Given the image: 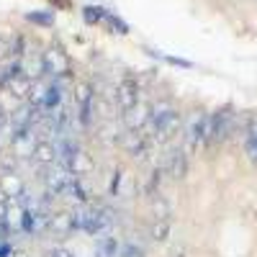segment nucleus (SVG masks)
<instances>
[{
	"mask_svg": "<svg viewBox=\"0 0 257 257\" xmlns=\"http://www.w3.org/2000/svg\"><path fill=\"white\" fill-rule=\"evenodd\" d=\"M118 257H142V252L134 249V247H126L123 252H118Z\"/></svg>",
	"mask_w": 257,
	"mask_h": 257,
	"instance_id": "nucleus-21",
	"label": "nucleus"
},
{
	"mask_svg": "<svg viewBox=\"0 0 257 257\" xmlns=\"http://www.w3.org/2000/svg\"><path fill=\"white\" fill-rule=\"evenodd\" d=\"M29 21H34V24H39V26H52V13H47V11H36V13H29L26 16Z\"/></svg>",
	"mask_w": 257,
	"mask_h": 257,
	"instance_id": "nucleus-17",
	"label": "nucleus"
},
{
	"mask_svg": "<svg viewBox=\"0 0 257 257\" xmlns=\"http://www.w3.org/2000/svg\"><path fill=\"white\" fill-rule=\"evenodd\" d=\"M47 257H72V252L64 249V247H52V249L47 252Z\"/></svg>",
	"mask_w": 257,
	"mask_h": 257,
	"instance_id": "nucleus-20",
	"label": "nucleus"
},
{
	"mask_svg": "<svg viewBox=\"0 0 257 257\" xmlns=\"http://www.w3.org/2000/svg\"><path fill=\"white\" fill-rule=\"evenodd\" d=\"M105 8H100V6H85L82 8V18L88 21V24H103V18H105Z\"/></svg>",
	"mask_w": 257,
	"mask_h": 257,
	"instance_id": "nucleus-14",
	"label": "nucleus"
},
{
	"mask_svg": "<svg viewBox=\"0 0 257 257\" xmlns=\"http://www.w3.org/2000/svg\"><path fill=\"white\" fill-rule=\"evenodd\" d=\"M90 170H93V160L85 155V152H77V157L72 160L70 173H72V175H85V173H90Z\"/></svg>",
	"mask_w": 257,
	"mask_h": 257,
	"instance_id": "nucleus-12",
	"label": "nucleus"
},
{
	"mask_svg": "<svg viewBox=\"0 0 257 257\" xmlns=\"http://www.w3.org/2000/svg\"><path fill=\"white\" fill-rule=\"evenodd\" d=\"M39 165H52L57 160V147L52 142H36V149H34V155H31Z\"/></svg>",
	"mask_w": 257,
	"mask_h": 257,
	"instance_id": "nucleus-9",
	"label": "nucleus"
},
{
	"mask_svg": "<svg viewBox=\"0 0 257 257\" xmlns=\"http://www.w3.org/2000/svg\"><path fill=\"white\" fill-rule=\"evenodd\" d=\"M234 132V111L231 108H221L216 113L208 116V126H206V144L216 147L221 142H226Z\"/></svg>",
	"mask_w": 257,
	"mask_h": 257,
	"instance_id": "nucleus-2",
	"label": "nucleus"
},
{
	"mask_svg": "<svg viewBox=\"0 0 257 257\" xmlns=\"http://www.w3.org/2000/svg\"><path fill=\"white\" fill-rule=\"evenodd\" d=\"M103 24L105 26H108L111 29V34H128V24H126V21L123 18H118L116 13H105V18H103Z\"/></svg>",
	"mask_w": 257,
	"mask_h": 257,
	"instance_id": "nucleus-13",
	"label": "nucleus"
},
{
	"mask_svg": "<svg viewBox=\"0 0 257 257\" xmlns=\"http://www.w3.org/2000/svg\"><path fill=\"white\" fill-rule=\"evenodd\" d=\"M0 185H3V196H16L18 190V180L13 175H6L3 180H0Z\"/></svg>",
	"mask_w": 257,
	"mask_h": 257,
	"instance_id": "nucleus-19",
	"label": "nucleus"
},
{
	"mask_svg": "<svg viewBox=\"0 0 257 257\" xmlns=\"http://www.w3.org/2000/svg\"><path fill=\"white\" fill-rule=\"evenodd\" d=\"M180 126H183V121H180L178 111L167 108V105H162V108H155V111H152V118H149V128H152L155 139H160V142L173 139V137L180 132Z\"/></svg>",
	"mask_w": 257,
	"mask_h": 257,
	"instance_id": "nucleus-1",
	"label": "nucleus"
},
{
	"mask_svg": "<svg viewBox=\"0 0 257 257\" xmlns=\"http://www.w3.org/2000/svg\"><path fill=\"white\" fill-rule=\"evenodd\" d=\"M52 226L59 229V231H70V229H75V219L70 216V213H59V216L52 219Z\"/></svg>",
	"mask_w": 257,
	"mask_h": 257,
	"instance_id": "nucleus-16",
	"label": "nucleus"
},
{
	"mask_svg": "<svg viewBox=\"0 0 257 257\" xmlns=\"http://www.w3.org/2000/svg\"><path fill=\"white\" fill-rule=\"evenodd\" d=\"M44 72H52V75L67 72V59H64L62 54H57L54 49L47 52V57H44Z\"/></svg>",
	"mask_w": 257,
	"mask_h": 257,
	"instance_id": "nucleus-11",
	"label": "nucleus"
},
{
	"mask_svg": "<svg viewBox=\"0 0 257 257\" xmlns=\"http://www.w3.org/2000/svg\"><path fill=\"white\" fill-rule=\"evenodd\" d=\"M165 170H167V175H173V178H183L185 170H188V155L183 149H173L165 160Z\"/></svg>",
	"mask_w": 257,
	"mask_h": 257,
	"instance_id": "nucleus-8",
	"label": "nucleus"
},
{
	"mask_svg": "<svg viewBox=\"0 0 257 257\" xmlns=\"http://www.w3.org/2000/svg\"><path fill=\"white\" fill-rule=\"evenodd\" d=\"M149 118H152V111H149V105H144V103H137L128 111H123V123H126V128H132V132L144 128L149 123Z\"/></svg>",
	"mask_w": 257,
	"mask_h": 257,
	"instance_id": "nucleus-5",
	"label": "nucleus"
},
{
	"mask_svg": "<svg viewBox=\"0 0 257 257\" xmlns=\"http://www.w3.org/2000/svg\"><path fill=\"white\" fill-rule=\"evenodd\" d=\"M75 229H82L88 234H98L105 229L108 224V216H105L103 208H95V206H80L77 213H75Z\"/></svg>",
	"mask_w": 257,
	"mask_h": 257,
	"instance_id": "nucleus-3",
	"label": "nucleus"
},
{
	"mask_svg": "<svg viewBox=\"0 0 257 257\" xmlns=\"http://www.w3.org/2000/svg\"><path fill=\"white\" fill-rule=\"evenodd\" d=\"M149 54H155V57H162L165 62L175 64V67H193V62H188V59H180V57H170V54H162V52H152V49H149Z\"/></svg>",
	"mask_w": 257,
	"mask_h": 257,
	"instance_id": "nucleus-18",
	"label": "nucleus"
},
{
	"mask_svg": "<svg viewBox=\"0 0 257 257\" xmlns=\"http://www.w3.org/2000/svg\"><path fill=\"white\" fill-rule=\"evenodd\" d=\"M137 103H139V85L134 80H123L116 90V105L121 111H128Z\"/></svg>",
	"mask_w": 257,
	"mask_h": 257,
	"instance_id": "nucleus-6",
	"label": "nucleus"
},
{
	"mask_svg": "<svg viewBox=\"0 0 257 257\" xmlns=\"http://www.w3.org/2000/svg\"><path fill=\"white\" fill-rule=\"evenodd\" d=\"M13 147H16V155H21V157H31V155H34V149H36L34 128H16Z\"/></svg>",
	"mask_w": 257,
	"mask_h": 257,
	"instance_id": "nucleus-7",
	"label": "nucleus"
},
{
	"mask_svg": "<svg viewBox=\"0 0 257 257\" xmlns=\"http://www.w3.org/2000/svg\"><path fill=\"white\" fill-rule=\"evenodd\" d=\"M206 126H208V116L203 113H193L188 128H185V147H183V152L190 157V155H196L201 144H206Z\"/></svg>",
	"mask_w": 257,
	"mask_h": 257,
	"instance_id": "nucleus-4",
	"label": "nucleus"
},
{
	"mask_svg": "<svg viewBox=\"0 0 257 257\" xmlns=\"http://www.w3.org/2000/svg\"><path fill=\"white\" fill-rule=\"evenodd\" d=\"M121 144L132 155H139L142 149H144V144H147V134H142V128H139V132H132V128H128V132L123 134V139H121Z\"/></svg>",
	"mask_w": 257,
	"mask_h": 257,
	"instance_id": "nucleus-10",
	"label": "nucleus"
},
{
	"mask_svg": "<svg viewBox=\"0 0 257 257\" xmlns=\"http://www.w3.org/2000/svg\"><path fill=\"white\" fill-rule=\"evenodd\" d=\"M149 234H152L155 242H165L167 234H170V221H167V219H157V221L152 224V229H149Z\"/></svg>",
	"mask_w": 257,
	"mask_h": 257,
	"instance_id": "nucleus-15",
	"label": "nucleus"
}]
</instances>
